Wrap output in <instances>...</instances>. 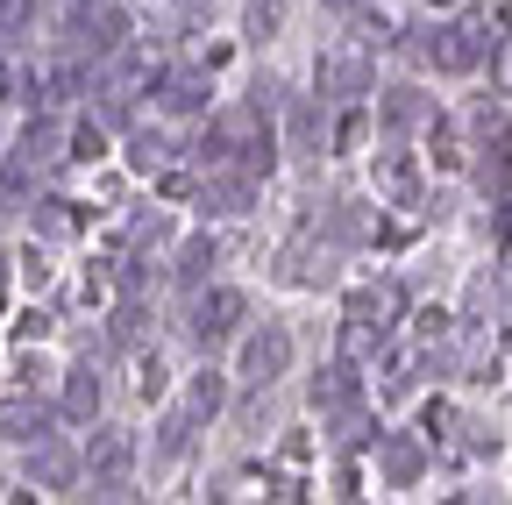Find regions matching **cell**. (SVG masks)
<instances>
[{
  "instance_id": "obj_1",
  "label": "cell",
  "mask_w": 512,
  "mask_h": 505,
  "mask_svg": "<svg viewBox=\"0 0 512 505\" xmlns=\"http://www.w3.org/2000/svg\"><path fill=\"white\" fill-rule=\"evenodd\" d=\"M235 385H292L299 363H306V335L292 313H249V328L221 349Z\"/></svg>"
},
{
  "instance_id": "obj_2",
  "label": "cell",
  "mask_w": 512,
  "mask_h": 505,
  "mask_svg": "<svg viewBox=\"0 0 512 505\" xmlns=\"http://www.w3.org/2000/svg\"><path fill=\"white\" fill-rule=\"evenodd\" d=\"M377 79H384V50L356 22H342V36H320L313 72H306V93H320L328 107H349V100H370Z\"/></svg>"
},
{
  "instance_id": "obj_3",
  "label": "cell",
  "mask_w": 512,
  "mask_h": 505,
  "mask_svg": "<svg viewBox=\"0 0 512 505\" xmlns=\"http://www.w3.org/2000/svg\"><path fill=\"white\" fill-rule=\"evenodd\" d=\"M185 299V321H178V342L192 349V356H221L242 328H249V313H256V299H249V285H235V278H207V285H192V292H178Z\"/></svg>"
},
{
  "instance_id": "obj_4",
  "label": "cell",
  "mask_w": 512,
  "mask_h": 505,
  "mask_svg": "<svg viewBox=\"0 0 512 505\" xmlns=\"http://www.w3.org/2000/svg\"><path fill=\"white\" fill-rule=\"evenodd\" d=\"M363 470H370V491H427L434 484V434L427 427H384L370 434V449H363Z\"/></svg>"
},
{
  "instance_id": "obj_5",
  "label": "cell",
  "mask_w": 512,
  "mask_h": 505,
  "mask_svg": "<svg viewBox=\"0 0 512 505\" xmlns=\"http://www.w3.org/2000/svg\"><path fill=\"white\" fill-rule=\"evenodd\" d=\"M441 114L434 86L413 72V79H377L370 93V121H377V143H420V129Z\"/></svg>"
},
{
  "instance_id": "obj_6",
  "label": "cell",
  "mask_w": 512,
  "mask_h": 505,
  "mask_svg": "<svg viewBox=\"0 0 512 505\" xmlns=\"http://www.w3.org/2000/svg\"><path fill=\"white\" fill-rule=\"evenodd\" d=\"M107 356H93V349H79V356H64L57 363V385H50V406H57V420L64 427H93L100 413H107Z\"/></svg>"
},
{
  "instance_id": "obj_7",
  "label": "cell",
  "mask_w": 512,
  "mask_h": 505,
  "mask_svg": "<svg viewBox=\"0 0 512 505\" xmlns=\"http://www.w3.org/2000/svg\"><path fill=\"white\" fill-rule=\"evenodd\" d=\"M370 399V377H363V363L356 356H320L306 377H299V406L313 413V420H328V413H342V406H363Z\"/></svg>"
},
{
  "instance_id": "obj_8",
  "label": "cell",
  "mask_w": 512,
  "mask_h": 505,
  "mask_svg": "<svg viewBox=\"0 0 512 505\" xmlns=\"http://www.w3.org/2000/svg\"><path fill=\"white\" fill-rule=\"evenodd\" d=\"M228 399H235V377H228V363H221V356H200V363H185V370L171 377V406H178L185 420H200L207 434L221 427Z\"/></svg>"
},
{
  "instance_id": "obj_9",
  "label": "cell",
  "mask_w": 512,
  "mask_h": 505,
  "mask_svg": "<svg viewBox=\"0 0 512 505\" xmlns=\"http://www.w3.org/2000/svg\"><path fill=\"white\" fill-rule=\"evenodd\" d=\"M93 221H100V207H93V200H79V193H43V185H36V200H29V235H43L50 249L86 242V235H93Z\"/></svg>"
},
{
  "instance_id": "obj_10",
  "label": "cell",
  "mask_w": 512,
  "mask_h": 505,
  "mask_svg": "<svg viewBox=\"0 0 512 505\" xmlns=\"http://www.w3.org/2000/svg\"><path fill=\"white\" fill-rule=\"evenodd\" d=\"M121 370H128V406H136V413H157L164 399H171V356L157 349V342H143V349H128L121 356Z\"/></svg>"
},
{
  "instance_id": "obj_11",
  "label": "cell",
  "mask_w": 512,
  "mask_h": 505,
  "mask_svg": "<svg viewBox=\"0 0 512 505\" xmlns=\"http://www.w3.org/2000/svg\"><path fill=\"white\" fill-rule=\"evenodd\" d=\"M292 29V0H242L235 8V50L256 57V50H278Z\"/></svg>"
},
{
  "instance_id": "obj_12",
  "label": "cell",
  "mask_w": 512,
  "mask_h": 505,
  "mask_svg": "<svg viewBox=\"0 0 512 505\" xmlns=\"http://www.w3.org/2000/svg\"><path fill=\"white\" fill-rule=\"evenodd\" d=\"M313 8L328 15V22H356V15H363V0H313Z\"/></svg>"
},
{
  "instance_id": "obj_13",
  "label": "cell",
  "mask_w": 512,
  "mask_h": 505,
  "mask_svg": "<svg viewBox=\"0 0 512 505\" xmlns=\"http://www.w3.org/2000/svg\"><path fill=\"white\" fill-rule=\"evenodd\" d=\"M64 8H107V0H64Z\"/></svg>"
},
{
  "instance_id": "obj_14",
  "label": "cell",
  "mask_w": 512,
  "mask_h": 505,
  "mask_svg": "<svg viewBox=\"0 0 512 505\" xmlns=\"http://www.w3.org/2000/svg\"><path fill=\"white\" fill-rule=\"evenodd\" d=\"M0 349H8V342H0Z\"/></svg>"
}]
</instances>
